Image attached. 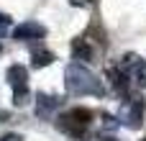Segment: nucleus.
I'll list each match as a JSON object with an SVG mask.
<instances>
[{
    "label": "nucleus",
    "mask_w": 146,
    "mask_h": 141,
    "mask_svg": "<svg viewBox=\"0 0 146 141\" xmlns=\"http://www.w3.org/2000/svg\"><path fill=\"white\" fill-rule=\"evenodd\" d=\"M44 36H46V28H44L41 23H36V21H26V23H21V26L13 31V39H18V41L44 39Z\"/></svg>",
    "instance_id": "nucleus-7"
},
{
    "label": "nucleus",
    "mask_w": 146,
    "mask_h": 141,
    "mask_svg": "<svg viewBox=\"0 0 146 141\" xmlns=\"http://www.w3.org/2000/svg\"><path fill=\"white\" fill-rule=\"evenodd\" d=\"M5 118H8V113H5V110H0V121H5Z\"/></svg>",
    "instance_id": "nucleus-14"
},
{
    "label": "nucleus",
    "mask_w": 146,
    "mask_h": 141,
    "mask_svg": "<svg viewBox=\"0 0 146 141\" xmlns=\"http://www.w3.org/2000/svg\"><path fill=\"white\" fill-rule=\"evenodd\" d=\"M72 54H74V59H82V62H92L95 59V51H92V46L80 36V39H72Z\"/></svg>",
    "instance_id": "nucleus-9"
},
{
    "label": "nucleus",
    "mask_w": 146,
    "mask_h": 141,
    "mask_svg": "<svg viewBox=\"0 0 146 141\" xmlns=\"http://www.w3.org/2000/svg\"><path fill=\"white\" fill-rule=\"evenodd\" d=\"M51 62H54V54L46 51V49H36V51L31 54V64H33V67H49Z\"/></svg>",
    "instance_id": "nucleus-10"
},
{
    "label": "nucleus",
    "mask_w": 146,
    "mask_h": 141,
    "mask_svg": "<svg viewBox=\"0 0 146 141\" xmlns=\"http://www.w3.org/2000/svg\"><path fill=\"white\" fill-rule=\"evenodd\" d=\"M108 80H110L113 90H115L121 98H128V95H131V82H128V77H126L118 67H110V69H108Z\"/></svg>",
    "instance_id": "nucleus-8"
},
{
    "label": "nucleus",
    "mask_w": 146,
    "mask_h": 141,
    "mask_svg": "<svg viewBox=\"0 0 146 141\" xmlns=\"http://www.w3.org/2000/svg\"><path fill=\"white\" fill-rule=\"evenodd\" d=\"M59 105H62V98H56V95H46V92H38L36 95V116L44 118V121H49L51 113Z\"/></svg>",
    "instance_id": "nucleus-6"
},
{
    "label": "nucleus",
    "mask_w": 146,
    "mask_h": 141,
    "mask_svg": "<svg viewBox=\"0 0 146 141\" xmlns=\"http://www.w3.org/2000/svg\"><path fill=\"white\" fill-rule=\"evenodd\" d=\"M8 31H10V15L0 13V36H5Z\"/></svg>",
    "instance_id": "nucleus-11"
},
{
    "label": "nucleus",
    "mask_w": 146,
    "mask_h": 141,
    "mask_svg": "<svg viewBox=\"0 0 146 141\" xmlns=\"http://www.w3.org/2000/svg\"><path fill=\"white\" fill-rule=\"evenodd\" d=\"M64 85H67V92H72V95H103V82L87 69V67H82V64H69L67 67V72H64Z\"/></svg>",
    "instance_id": "nucleus-1"
},
{
    "label": "nucleus",
    "mask_w": 146,
    "mask_h": 141,
    "mask_svg": "<svg viewBox=\"0 0 146 141\" xmlns=\"http://www.w3.org/2000/svg\"><path fill=\"white\" fill-rule=\"evenodd\" d=\"M141 141H146V134H144V139H141Z\"/></svg>",
    "instance_id": "nucleus-15"
},
{
    "label": "nucleus",
    "mask_w": 146,
    "mask_h": 141,
    "mask_svg": "<svg viewBox=\"0 0 146 141\" xmlns=\"http://www.w3.org/2000/svg\"><path fill=\"white\" fill-rule=\"evenodd\" d=\"M0 141H21L18 134H5V136H0Z\"/></svg>",
    "instance_id": "nucleus-13"
},
{
    "label": "nucleus",
    "mask_w": 146,
    "mask_h": 141,
    "mask_svg": "<svg viewBox=\"0 0 146 141\" xmlns=\"http://www.w3.org/2000/svg\"><path fill=\"white\" fill-rule=\"evenodd\" d=\"M103 121H105V123H103V126H105V131H110V128L115 131V126H118V118H110V116H103Z\"/></svg>",
    "instance_id": "nucleus-12"
},
{
    "label": "nucleus",
    "mask_w": 146,
    "mask_h": 141,
    "mask_svg": "<svg viewBox=\"0 0 146 141\" xmlns=\"http://www.w3.org/2000/svg\"><path fill=\"white\" fill-rule=\"evenodd\" d=\"M118 69L128 77L131 85L136 87H146V59L136 57V54H126L118 64Z\"/></svg>",
    "instance_id": "nucleus-5"
},
{
    "label": "nucleus",
    "mask_w": 146,
    "mask_h": 141,
    "mask_svg": "<svg viewBox=\"0 0 146 141\" xmlns=\"http://www.w3.org/2000/svg\"><path fill=\"white\" fill-rule=\"evenodd\" d=\"M26 80H28V69L23 64H13L8 69V85L13 90V103L15 105H26L28 103V87H26Z\"/></svg>",
    "instance_id": "nucleus-4"
},
{
    "label": "nucleus",
    "mask_w": 146,
    "mask_h": 141,
    "mask_svg": "<svg viewBox=\"0 0 146 141\" xmlns=\"http://www.w3.org/2000/svg\"><path fill=\"white\" fill-rule=\"evenodd\" d=\"M144 110L146 103L141 95H128L121 105V113H118V121L126 126V128H141L144 126Z\"/></svg>",
    "instance_id": "nucleus-3"
},
{
    "label": "nucleus",
    "mask_w": 146,
    "mask_h": 141,
    "mask_svg": "<svg viewBox=\"0 0 146 141\" xmlns=\"http://www.w3.org/2000/svg\"><path fill=\"white\" fill-rule=\"evenodd\" d=\"M59 128L64 131V134H69L72 139H82L87 131H90V126H92V110H87V108H72L69 113H64V116H59Z\"/></svg>",
    "instance_id": "nucleus-2"
}]
</instances>
